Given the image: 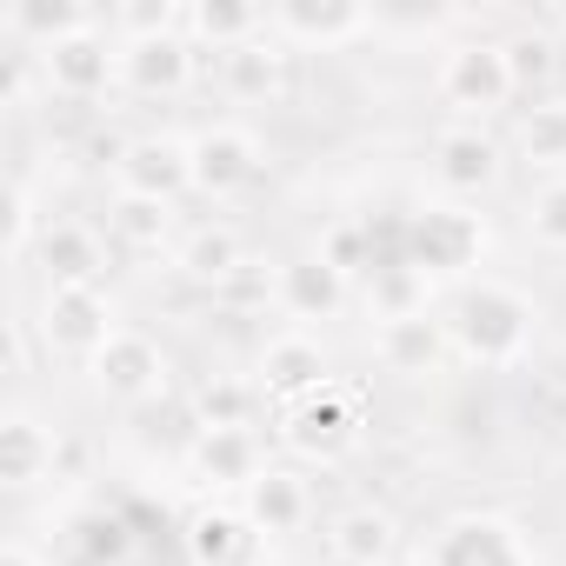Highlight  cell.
<instances>
[{
  "label": "cell",
  "instance_id": "1",
  "mask_svg": "<svg viewBox=\"0 0 566 566\" xmlns=\"http://www.w3.org/2000/svg\"><path fill=\"white\" fill-rule=\"evenodd\" d=\"M440 327H447V347H453L460 367L513 374L539 340V301L526 287H513V280H500V273H473L460 287H447Z\"/></svg>",
  "mask_w": 566,
  "mask_h": 566
},
{
  "label": "cell",
  "instance_id": "2",
  "mask_svg": "<svg viewBox=\"0 0 566 566\" xmlns=\"http://www.w3.org/2000/svg\"><path fill=\"white\" fill-rule=\"evenodd\" d=\"M400 233H407L400 253L433 280V287H460V280H473V266L486 260V220L467 200H447V193L420 200Z\"/></svg>",
  "mask_w": 566,
  "mask_h": 566
},
{
  "label": "cell",
  "instance_id": "3",
  "mask_svg": "<svg viewBox=\"0 0 566 566\" xmlns=\"http://www.w3.org/2000/svg\"><path fill=\"white\" fill-rule=\"evenodd\" d=\"M433 101L453 114V120H493L520 101V81H513V61H506V41H447L440 61H433Z\"/></svg>",
  "mask_w": 566,
  "mask_h": 566
},
{
  "label": "cell",
  "instance_id": "4",
  "mask_svg": "<svg viewBox=\"0 0 566 566\" xmlns=\"http://www.w3.org/2000/svg\"><path fill=\"white\" fill-rule=\"evenodd\" d=\"M506 167H513L506 140L493 127H480V120H440L433 140H427V180L447 200H467V207L486 200L506 180Z\"/></svg>",
  "mask_w": 566,
  "mask_h": 566
},
{
  "label": "cell",
  "instance_id": "5",
  "mask_svg": "<svg viewBox=\"0 0 566 566\" xmlns=\"http://www.w3.org/2000/svg\"><path fill=\"white\" fill-rule=\"evenodd\" d=\"M120 334V314L107 301V287H41L34 301V340L48 360H94L107 340Z\"/></svg>",
  "mask_w": 566,
  "mask_h": 566
},
{
  "label": "cell",
  "instance_id": "6",
  "mask_svg": "<svg viewBox=\"0 0 566 566\" xmlns=\"http://www.w3.org/2000/svg\"><path fill=\"white\" fill-rule=\"evenodd\" d=\"M273 433H280V447H287L301 467H340L360 447V400L334 380V387H321V394H307L294 407H280Z\"/></svg>",
  "mask_w": 566,
  "mask_h": 566
},
{
  "label": "cell",
  "instance_id": "7",
  "mask_svg": "<svg viewBox=\"0 0 566 566\" xmlns=\"http://www.w3.org/2000/svg\"><path fill=\"white\" fill-rule=\"evenodd\" d=\"M266 28L287 54H347L354 41L380 34V14L367 0H273Z\"/></svg>",
  "mask_w": 566,
  "mask_h": 566
},
{
  "label": "cell",
  "instance_id": "8",
  "mask_svg": "<svg viewBox=\"0 0 566 566\" xmlns=\"http://www.w3.org/2000/svg\"><path fill=\"white\" fill-rule=\"evenodd\" d=\"M41 74H48V101H67V107H94L107 94H120V41L114 28H81L54 48H41Z\"/></svg>",
  "mask_w": 566,
  "mask_h": 566
},
{
  "label": "cell",
  "instance_id": "9",
  "mask_svg": "<svg viewBox=\"0 0 566 566\" xmlns=\"http://www.w3.org/2000/svg\"><path fill=\"white\" fill-rule=\"evenodd\" d=\"M266 440L260 427H200L180 453V473L200 486V500H247V486L266 473Z\"/></svg>",
  "mask_w": 566,
  "mask_h": 566
},
{
  "label": "cell",
  "instance_id": "10",
  "mask_svg": "<svg viewBox=\"0 0 566 566\" xmlns=\"http://www.w3.org/2000/svg\"><path fill=\"white\" fill-rule=\"evenodd\" d=\"M427 559L433 566H533V539L520 520L493 506H467L427 533Z\"/></svg>",
  "mask_w": 566,
  "mask_h": 566
},
{
  "label": "cell",
  "instance_id": "11",
  "mask_svg": "<svg viewBox=\"0 0 566 566\" xmlns=\"http://www.w3.org/2000/svg\"><path fill=\"white\" fill-rule=\"evenodd\" d=\"M260 174H266V140L247 120L193 127V193L200 200H240Z\"/></svg>",
  "mask_w": 566,
  "mask_h": 566
},
{
  "label": "cell",
  "instance_id": "12",
  "mask_svg": "<svg viewBox=\"0 0 566 566\" xmlns=\"http://www.w3.org/2000/svg\"><path fill=\"white\" fill-rule=\"evenodd\" d=\"M167 380H174V367H167L160 340L140 334V327H120V334L87 360V387H94L107 407H147V400L167 394Z\"/></svg>",
  "mask_w": 566,
  "mask_h": 566
},
{
  "label": "cell",
  "instance_id": "13",
  "mask_svg": "<svg viewBox=\"0 0 566 566\" xmlns=\"http://www.w3.org/2000/svg\"><path fill=\"white\" fill-rule=\"evenodd\" d=\"M253 380H260L266 407H294V400L334 387V354H327V340L307 334V327H280V334L260 340V354H253Z\"/></svg>",
  "mask_w": 566,
  "mask_h": 566
},
{
  "label": "cell",
  "instance_id": "14",
  "mask_svg": "<svg viewBox=\"0 0 566 566\" xmlns=\"http://www.w3.org/2000/svg\"><path fill=\"white\" fill-rule=\"evenodd\" d=\"M347 307H360V287H354V280H347L321 247L280 260V314H287V327L321 334V327L340 321Z\"/></svg>",
  "mask_w": 566,
  "mask_h": 566
},
{
  "label": "cell",
  "instance_id": "15",
  "mask_svg": "<svg viewBox=\"0 0 566 566\" xmlns=\"http://www.w3.org/2000/svg\"><path fill=\"white\" fill-rule=\"evenodd\" d=\"M114 193H147V200L180 207L193 193V134H174V127L134 134L114 167Z\"/></svg>",
  "mask_w": 566,
  "mask_h": 566
},
{
  "label": "cell",
  "instance_id": "16",
  "mask_svg": "<svg viewBox=\"0 0 566 566\" xmlns=\"http://www.w3.org/2000/svg\"><path fill=\"white\" fill-rule=\"evenodd\" d=\"M200 87V48L187 34L120 41V94L134 101H187Z\"/></svg>",
  "mask_w": 566,
  "mask_h": 566
},
{
  "label": "cell",
  "instance_id": "17",
  "mask_svg": "<svg viewBox=\"0 0 566 566\" xmlns=\"http://www.w3.org/2000/svg\"><path fill=\"white\" fill-rule=\"evenodd\" d=\"M48 287H107V266H114V240L94 227V220H74V213H54V227L41 233L34 260Z\"/></svg>",
  "mask_w": 566,
  "mask_h": 566
},
{
  "label": "cell",
  "instance_id": "18",
  "mask_svg": "<svg viewBox=\"0 0 566 566\" xmlns=\"http://www.w3.org/2000/svg\"><path fill=\"white\" fill-rule=\"evenodd\" d=\"M180 539L193 566H266V533L247 520L240 500H200Z\"/></svg>",
  "mask_w": 566,
  "mask_h": 566
},
{
  "label": "cell",
  "instance_id": "19",
  "mask_svg": "<svg viewBox=\"0 0 566 566\" xmlns=\"http://www.w3.org/2000/svg\"><path fill=\"white\" fill-rule=\"evenodd\" d=\"M400 553H407L400 513L380 500H354L327 520V559L334 566H394Z\"/></svg>",
  "mask_w": 566,
  "mask_h": 566
},
{
  "label": "cell",
  "instance_id": "20",
  "mask_svg": "<svg viewBox=\"0 0 566 566\" xmlns=\"http://www.w3.org/2000/svg\"><path fill=\"white\" fill-rule=\"evenodd\" d=\"M360 314L374 327L387 321H420V314H440V287L407 260V253H380L367 273H360Z\"/></svg>",
  "mask_w": 566,
  "mask_h": 566
},
{
  "label": "cell",
  "instance_id": "21",
  "mask_svg": "<svg viewBox=\"0 0 566 566\" xmlns=\"http://www.w3.org/2000/svg\"><path fill=\"white\" fill-rule=\"evenodd\" d=\"M54 467H61V433L28 400H14L8 413H0V480H8L14 493H28V486L54 480Z\"/></svg>",
  "mask_w": 566,
  "mask_h": 566
},
{
  "label": "cell",
  "instance_id": "22",
  "mask_svg": "<svg viewBox=\"0 0 566 566\" xmlns=\"http://www.w3.org/2000/svg\"><path fill=\"white\" fill-rule=\"evenodd\" d=\"M213 81H220V94L227 101H240V107H273V101H287V81H294V54L273 41V28L260 34V41H247L240 54H227L220 67H213Z\"/></svg>",
  "mask_w": 566,
  "mask_h": 566
},
{
  "label": "cell",
  "instance_id": "23",
  "mask_svg": "<svg viewBox=\"0 0 566 566\" xmlns=\"http://www.w3.org/2000/svg\"><path fill=\"white\" fill-rule=\"evenodd\" d=\"M247 520L266 533V539H294V533H307L314 526V480L301 473V467H266L253 486H247Z\"/></svg>",
  "mask_w": 566,
  "mask_h": 566
},
{
  "label": "cell",
  "instance_id": "24",
  "mask_svg": "<svg viewBox=\"0 0 566 566\" xmlns=\"http://www.w3.org/2000/svg\"><path fill=\"white\" fill-rule=\"evenodd\" d=\"M506 154L533 174V180H559L566 174V94H539L513 114Z\"/></svg>",
  "mask_w": 566,
  "mask_h": 566
},
{
  "label": "cell",
  "instance_id": "25",
  "mask_svg": "<svg viewBox=\"0 0 566 566\" xmlns=\"http://www.w3.org/2000/svg\"><path fill=\"white\" fill-rule=\"evenodd\" d=\"M247 260H253V253H247L240 227H227V220H200V227H187L180 247H174V273L187 280V287H207V294H220Z\"/></svg>",
  "mask_w": 566,
  "mask_h": 566
},
{
  "label": "cell",
  "instance_id": "26",
  "mask_svg": "<svg viewBox=\"0 0 566 566\" xmlns=\"http://www.w3.org/2000/svg\"><path fill=\"white\" fill-rule=\"evenodd\" d=\"M180 207H167V200H147V193H114L107 200V240L120 247V253H140V260H174V247H180Z\"/></svg>",
  "mask_w": 566,
  "mask_h": 566
},
{
  "label": "cell",
  "instance_id": "27",
  "mask_svg": "<svg viewBox=\"0 0 566 566\" xmlns=\"http://www.w3.org/2000/svg\"><path fill=\"white\" fill-rule=\"evenodd\" d=\"M180 34L200 48V61H227V54H240L247 41H260L266 34V8H253V0H187V21H180Z\"/></svg>",
  "mask_w": 566,
  "mask_h": 566
},
{
  "label": "cell",
  "instance_id": "28",
  "mask_svg": "<svg viewBox=\"0 0 566 566\" xmlns=\"http://www.w3.org/2000/svg\"><path fill=\"white\" fill-rule=\"evenodd\" d=\"M374 360H380L387 374H400V380H427V374H440V367L453 360L440 314H420V321H387V327H374Z\"/></svg>",
  "mask_w": 566,
  "mask_h": 566
},
{
  "label": "cell",
  "instance_id": "29",
  "mask_svg": "<svg viewBox=\"0 0 566 566\" xmlns=\"http://www.w3.org/2000/svg\"><path fill=\"white\" fill-rule=\"evenodd\" d=\"M107 21V8H94V0H14L8 14H0V34H8L14 48H54V41H67V34H81V28H101Z\"/></svg>",
  "mask_w": 566,
  "mask_h": 566
},
{
  "label": "cell",
  "instance_id": "30",
  "mask_svg": "<svg viewBox=\"0 0 566 566\" xmlns=\"http://www.w3.org/2000/svg\"><path fill=\"white\" fill-rule=\"evenodd\" d=\"M260 407H266V394L253 374H207L193 387V433L200 427H253Z\"/></svg>",
  "mask_w": 566,
  "mask_h": 566
},
{
  "label": "cell",
  "instance_id": "31",
  "mask_svg": "<svg viewBox=\"0 0 566 566\" xmlns=\"http://www.w3.org/2000/svg\"><path fill=\"white\" fill-rule=\"evenodd\" d=\"M48 227H54V213H48L41 187H34L28 174H14V187H8V260H14V266H28Z\"/></svg>",
  "mask_w": 566,
  "mask_h": 566
},
{
  "label": "cell",
  "instance_id": "32",
  "mask_svg": "<svg viewBox=\"0 0 566 566\" xmlns=\"http://www.w3.org/2000/svg\"><path fill=\"white\" fill-rule=\"evenodd\" d=\"M180 21H187V0H120V8H107L114 41H160V34H180Z\"/></svg>",
  "mask_w": 566,
  "mask_h": 566
},
{
  "label": "cell",
  "instance_id": "33",
  "mask_svg": "<svg viewBox=\"0 0 566 566\" xmlns=\"http://www.w3.org/2000/svg\"><path fill=\"white\" fill-rule=\"evenodd\" d=\"M213 301L233 307V314H266V307H280V260H260V253H253Z\"/></svg>",
  "mask_w": 566,
  "mask_h": 566
},
{
  "label": "cell",
  "instance_id": "34",
  "mask_svg": "<svg viewBox=\"0 0 566 566\" xmlns=\"http://www.w3.org/2000/svg\"><path fill=\"white\" fill-rule=\"evenodd\" d=\"M520 220H526V233H533L546 253H566V174H559V180H533Z\"/></svg>",
  "mask_w": 566,
  "mask_h": 566
},
{
  "label": "cell",
  "instance_id": "35",
  "mask_svg": "<svg viewBox=\"0 0 566 566\" xmlns=\"http://www.w3.org/2000/svg\"><path fill=\"white\" fill-rule=\"evenodd\" d=\"M506 61H513L520 94L539 101L546 81H553V67H559V34H513V41H506Z\"/></svg>",
  "mask_w": 566,
  "mask_h": 566
},
{
  "label": "cell",
  "instance_id": "36",
  "mask_svg": "<svg viewBox=\"0 0 566 566\" xmlns=\"http://www.w3.org/2000/svg\"><path fill=\"white\" fill-rule=\"evenodd\" d=\"M314 247H321V253H327V260H334L347 280H354V287H360V273L380 260V253H374V227H367V220H334V227H327Z\"/></svg>",
  "mask_w": 566,
  "mask_h": 566
},
{
  "label": "cell",
  "instance_id": "37",
  "mask_svg": "<svg viewBox=\"0 0 566 566\" xmlns=\"http://www.w3.org/2000/svg\"><path fill=\"white\" fill-rule=\"evenodd\" d=\"M34 101H48V74H41V54L8 41V74H0V107H8V114H28Z\"/></svg>",
  "mask_w": 566,
  "mask_h": 566
},
{
  "label": "cell",
  "instance_id": "38",
  "mask_svg": "<svg viewBox=\"0 0 566 566\" xmlns=\"http://www.w3.org/2000/svg\"><path fill=\"white\" fill-rule=\"evenodd\" d=\"M0 566H54V553H41L34 539H21V533H14L8 546H0Z\"/></svg>",
  "mask_w": 566,
  "mask_h": 566
},
{
  "label": "cell",
  "instance_id": "39",
  "mask_svg": "<svg viewBox=\"0 0 566 566\" xmlns=\"http://www.w3.org/2000/svg\"><path fill=\"white\" fill-rule=\"evenodd\" d=\"M394 566H433V559H427V546H407V553H400Z\"/></svg>",
  "mask_w": 566,
  "mask_h": 566
},
{
  "label": "cell",
  "instance_id": "40",
  "mask_svg": "<svg viewBox=\"0 0 566 566\" xmlns=\"http://www.w3.org/2000/svg\"><path fill=\"white\" fill-rule=\"evenodd\" d=\"M559 48H566V21H559Z\"/></svg>",
  "mask_w": 566,
  "mask_h": 566
},
{
  "label": "cell",
  "instance_id": "41",
  "mask_svg": "<svg viewBox=\"0 0 566 566\" xmlns=\"http://www.w3.org/2000/svg\"><path fill=\"white\" fill-rule=\"evenodd\" d=\"M533 566H546V559H533Z\"/></svg>",
  "mask_w": 566,
  "mask_h": 566
}]
</instances>
